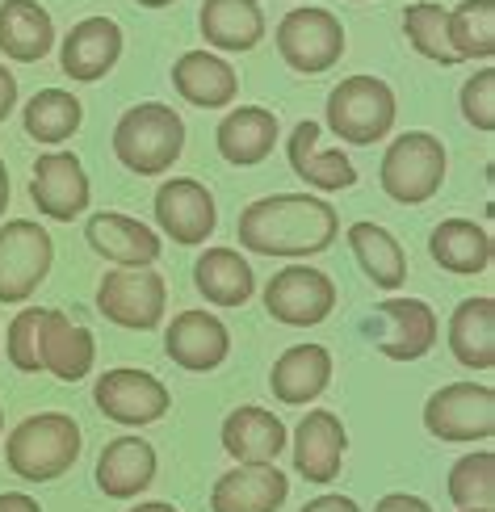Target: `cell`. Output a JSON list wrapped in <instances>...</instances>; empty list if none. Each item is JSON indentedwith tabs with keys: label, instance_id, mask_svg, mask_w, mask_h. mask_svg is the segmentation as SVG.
Segmentation results:
<instances>
[{
	"label": "cell",
	"instance_id": "f546056e",
	"mask_svg": "<svg viewBox=\"0 0 495 512\" xmlns=\"http://www.w3.org/2000/svg\"><path fill=\"white\" fill-rule=\"evenodd\" d=\"M198 30L210 47L248 55L265 38V13L256 0H202Z\"/></svg>",
	"mask_w": 495,
	"mask_h": 512
},
{
	"label": "cell",
	"instance_id": "ac0fdd59",
	"mask_svg": "<svg viewBox=\"0 0 495 512\" xmlns=\"http://www.w3.org/2000/svg\"><path fill=\"white\" fill-rule=\"evenodd\" d=\"M118 59H122V26L114 17H84L68 30V38L59 42L63 72L80 84L110 76Z\"/></svg>",
	"mask_w": 495,
	"mask_h": 512
},
{
	"label": "cell",
	"instance_id": "1f68e13d",
	"mask_svg": "<svg viewBox=\"0 0 495 512\" xmlns=\"http://www.w3.org/2000/svg\"><path fill=\"white\" fill-rule=\"evenodd\" d=\"M344 240H349L361 273L370 277L378 290H399L407 282V252L382 223H365L361 219V223H353L349 231H344Z\"/></svg>",
	"mask_w": 495,
	"mask_h": 512
},
{
	"label": "cell",
	"instance_id": "e575fe53",
	"mask_svg": "<svg viewBox=\"0 0 495 512\" xmlns=\"http://www.w3.org/2000/svg\"><path fill=\"white\" fill-rule=\"evenodd\" d=\"M403 34L416 47V55L441 63V68H454L458 55L449 47V9L433 5V0H420V5L403 9Z\"/></svg>",
	"mask_w": 495,
	"mask_h": 512
},
{
	"label": "cell",
	"instance_id": "7a4b0ae2",
	"mask_svg": "<svg viewBox=\"0 0 495 512\" xmlns=\"http://www.w3.org/2000/svg\"><path fill=\"white\" fill-rule=\"evenodd\" d=\"M185 152V118L164 101L131 105L114 126V156L135 177H164Z\"/></svg>",
	"mask_w": 495,
	"mask_h": 512
},
{
	"label": "cell",
	"instance_id": "5b68a950",
	"mask_svg": "<svg viewBox=\"0 0 495 512\" xmlns=\"http://www.w3.org/2000/svg\"><path fill=\"white\" fill-rule=\"evenodd\" d=\"M445 168H449V156L437 135L407 131L395 143H386L382 164H378V185L399 206H424L441 194Z\"/></svg>",
	"mask_w": 495,
	"mask_h": 512
},
{
	"label": "cell",
	"instance_id": "6da1fadb",
	"mask_svg": "<svg viewBox=\"0 0 495 512\" xmlns=\"http://www.w3.org/2000/svg\"><path fill=\"white\" fill-rule=\"evenodd\" d=\"M240 248L256 256H319L340 236V219L324 198L311 194H269L240 210Z\"/></svg>",
	"mask_w": 495,
	"mask_h": 512
},
{
	"label": "cell",
	"instance_id": "e0dca14e",
	"mask_svg": "<svg viewBox=\"0 0 495 512\" xmlns=\"http://www.w3.org/2000/svg\"><path fill=\"white\" fill-rule=\"evenodd\" d=\"M286 450H294V471L307 483H332L349 454V429L336 412H303Z\"/></svg>",
	"mask_w": 495,
	"mask_h": 512
},
{
	"label": "cell",
	"instance_id": "8992f818",
	"mask_svg": "<svg viewBox=\"0 0 495 512\" xmlns=\"http://www.w3.org/2000/svg\"><path fill=\"white\" fill-rule=\"evenodd\" d=\"M424 429L445 445H475L495 437V391L487 382H449L424 403Z\"/></svg>",
	"mask_w": 495,
	"mask_h": 512
},
{
	"label": "cell",
	"instance_id": "ffe728a7",
	"mask_svg": "<svg viewBox=\"0 0 495 512\" xmlns=\"http://www.w3.org/2000/svg\"><path fill=\"white\" fill-rule=\"evenodd\" d=\"M319 122H298L286 143V160L294 168V177H303L319 194H340V189L357 185V168L353 160L340 152V147H319Z\"/></svg>",
	"mask_w": 495,
	"mask_h": 512
},
{
	"label": "cell",
	"instance_id": "8d00e7d4",
	"mask_svg": "<svg viewBox=\"0 0 495 512\" xmlns=\"http://www.w3.org/2000/svg\"><path fill=\"white\" fill-rule=\"evenodd\" d=\"M42 307L30 311H17L13 324L5 328V357L17 374H38L42 370V357H38V340H42Z\"/></svg>",
	"mask_w": 495,
	"mask_h": 512
},
{
	"label": "cell",
	"instance_id": "7bdbcfd3",
	"mask_svg": "<svg viewBox=\"0 0 495 512\" xmlns=\"http://www.w3.org/2000/svg\"><path fill=\"white\" fill-rule=\"evenodd\" d=\"M5 210H9V168L0 160V219H5Z\"/></svg>",
	"mask_w": 495,
	"mask_h": 512
},
{
	"label": "cell",
	"instance_id": "7402d4cb",
	"mask_svg": "<svg viewBox=\"0 0 495 512\" xmlns=\"http://www.w3.org/2000/svg\"><path fill=\"white\" fill-rule=\"evenodd\" d=\"M156 450H152V441H143V437H114V441H105V450L97 458V487H101V496H110V500H135L143 496L147 487L156 483Z\"/></svg>",
	"mask_w": 495,
	"mask_h": 512
},
{
	"label": "cell",
	"instance_id": "74e56055",
	"mask_svg": "<svg viewBox=\"0 0 495 512\" xmlns=\"http://www.w3.org/2000/svg\"><path fill=\"white\" fill-rule=\"evenodd\" d=\"M458 105H462V118L475 126V131L491 135L495 131V68H483L470 76L458 93Z\"/></svg>",
	"mask_w": 495,
	"mask_h": 512
},
{
	"label": "cell",
	"instance_id": "52a82bcc",
	"mask_svg": "<svg viewBox=\"0 0 495 512\" xmlns=\"http://www.w3.org/2000/svg\"><path fill=\"white\" fill-rule=\"evenodd\" d=\"M55 265V240L34 219L0 223V303H26Z\"/></svg>",
	"mask_w": 495,
	"mask_h": 512
},
{
	"label": "cell",
	"instance_id": "f1b7e54d",
	"mask_svg": "<svg viewBox=\"0 0 495 512\" xmlns=\"http://www.w3.org/2000/svg\"><path fill=\"white\" fill-rule=\"evenodd\" d=\"M193 286L210 307H244L256 294V273L235 248H206L193 261Z\"/></svg>",
	"mask_w": 495,
	"mask_h": 512
},
{
	"label": "cell",
	"instance_id": "bcb514c9",
	"mask_svg": "<svg viewBox=\"0 0 495 512\" xmlns=\"http://www.w3.org/2000/svg\"><path fill=\"white\" fill-rule=\"evenodd\" d=\"M466 512H495V508H466Z\"/></svg>",
	"mask_w": 495,
	"mask_h": 512
},
{
	"label": "cell",
	"instance_id": "5bb4252c",
	"mask_svg": "<svg viewBox=\"0 0 495 512\" xmlns=\"http://www.w3.org/2000/svg\"><path fill=\"white\" fill-rule=\"evenodd\" d=\"M164 353L185 374H210L231 357V332L214 311H181L164 328Z\"/></svg>",
	"mask_w": 495,
	"mask_h": 512
},
{
	"label": "cell",
	"instance_id": "9c48e42d",
	"mask_svg": "<svg viewBox=\"0 0 495 512\" xmlns=\"http://www.w3.org/2000/svg\"><path fill=\"white\" fill-rule=\"evenodd\" d=\"M168 307V286L156 269H114L97 286V311L118 328L152 332Z\"/></svg>",
	"mask_w": 495,
	"mask_h": 512
},
{
	"label": "cell",
	"instance_id": "60d3db41",
	"mask_svg": "<svg viewBox=\"0 0 495 512\" xmlns=\"http://www.w3.org/2000/svg\"><path fill=\"white\" fill-rule=\"evenodd\" d=\"M13 105H17V76L0 63V122L13 114Z\"/></svg>",
	"mask_w": 495,
	"mask_h": 512
},
{
	"label": "cell",
	"instance_id": "44dd1931",
	"mask_svg": "<svg viewBox=\"0 0 495 512\" xmlns=\"http://www.w3.org/2000/svg\"><path fill=\"white\" fill-rule=\"evenodd\" d=\"M290 500V479L277 466H231L210 487V512H277Z\"/></svg>",
	"mask_w": 495,
	"mask_h": 512
},
{
	"label": "cell",
	"instance_id": "3957f363",
	"mask_svg": "<svg viewBox=\"0 0 495 512\" xmlns=\"http://www.w3.org/2000/svg\"><path fill=\"white\" fill-rule=\"evenodd\" d=\"M80 424L68 412H38L26 416L5 441V462L26 483H55L80 458Z\"/></svg>",
	"mask_w": 495,
	"mask_h": 512
},
{
	"label": "cell",
	"instance_id": "30bf717a",
	"mask_svg": "<svg viewBox=\"0 0 495 512\" xmlns=\"http://www.w3.org/2000/svg\"><path fill=\"white\" fill-rule=\"evenodd\" d=\"M265 311L286 328H315L336 311V282L324 269L286 265L282 273L269 277Z\"/></svg>",
	"mask_w": 495,
	"mask_h": 512
},
{
	"label": "cell",
	"instance_id": "83f0119b",
	"mask_svg": "<svg viewBox=\"0 0 495 512\" xmlns=\"http://www.w3.org/2000/svg\"><path fill=\"white\" fill-rule=\"evenodd\" d=\"M428 252L433 261L454 273V277H479L491 269V256H495V244H491V231L470 223V219H441L428 236Z\"/></svg>",
	"mask_w": 495,
	"mask_h": 512
},
{
	"label": "cell",
	"instance_id": "ee69618b",
	"mask_svg": "<svg viewBox=\"0 0 495 512\" xmlns=\"http://www.w3.org/2000/svg\"><path fill=\"white\" fill-rule=\"evenodd\" d=\"M131 512H181L177 504H164V500H147V504H135Z\"/></svg>",
	"mask_w": 495,
	"mask_h": 512
},
{
	"label": "cell",
	"instance_id": "d6a6232c",
	"mask_svg": "<svg viewBox=\"0 0 495 512\" xmlns=\"http://www.w3.org/2000/svg\"><path fill=\"white\" fill-rule=\"evenodd\" d=\"M84 122V105L68 89H38L26 110H21V126L34 143H68Z\"/></svg>",
	"mask_w": 495,
	"mask_h": 512
},
{
	"label": "cell",
	"instance_id": "cb8c5ba5",
	"mask_svg": "<svg viewBox=\"0 0 495 512\" xmlns=\"http://www.w3.org/2000/svg\"><path fill=\"white\" fill-rule=\"evenodd\" d=\"M38 357H42V370L59 382H80L93 374V361H97V345H93V332L76 324L72 315L63 311H47L42 315V340H38Z\"/></svg>",
	"mask_w": 495,
	"mask_h": 512
},
{
	"label": "cell",
	"instance_id": "4316f807",
	"mask_svg": "<svg viewBox=\"0 0 495 512\" xmlns=\"http://www.w3.org/2000/svg\"><path fill=\"white\" fill-rule=\"evenodd\" d=\"M449 353L458 366L487 374L495 366V298H462L449 315Z\"/></svg>",
	"mask_w": 495,
	"mask_h": 512
},
{
	"label": "cell",
	"instance_id": "9a60e30c",
	"mask_svg": "<svg viewBox=\"0 0 495 512\" xmlns=\"http://www.w3.org/2000/svg\"><path fill=\"white\" fill-rule=\"evenodd\" d=\"M378 311V353L391 361H420L433 353L437 336H441V319L424 298H386L374 307Z\"/></svg>",
	"mask_w": 495,
	"mask_h": 512
},
{
	"label": "cell",
	"instance_id": "d6986e66",
	"mask_svg": "<svg viewBox=\"0 0 495 512\" xmlns=\"http://www.w3.org/2000/svg\"><path fill=\"white\" fill-rule=\"evenodd\" d=\"M223 450L235 466H277L282 450L290 445V433L277 412H265L248 403V408H235L223 420Z\"/></svg>",
	"mask_w": 495,
	"mask_h": 512
},
{
	"label": "cell",
	"instance_id": "f6af8a7d",
	"mask_svg": "<svg viewBox=\"0 0 495 512\" xmlns=\"http://www.w3.org/2000/svg\"><path fill=\"white\" fill-rule=\"evenodd\" d=\"M139 5H143V9H168L172 0H139Z\"/></svg>",
	"mask_w": 495,
	"mask_h": 512
},
{
	"label": "cell",
	"instance_id": "ab89813d",
	"mask_svg": "<svg viewBox=\"0 0 495 512\" xmlns=\"http://www.w3.org/2000/svg\"><path fill=\"white\" fill-rule=\"evenodd\" d=\"M303 512H361V504L353 496H315L303 504Z\"/></svg>",
	"mask_w": 495,
	"mask_h": 512
},
{
	"label": "cell",
	"instance_id": "b9f144b4",
	"mask_svg": "<svg viewBox=\"0 0 495 512\" xmlns=\"http://www.w3.org/2000/svg\"><path fill=\"white\" fill-rule=\"evenodd\" d=\"M0 512H42V508L26 492H0Z\"/></svg>",
	"mask_w": 495,
	"mask_h": 512
},
{
	"label": "cell",
	"instance_id": "f35d334b",
	"mask_svg": "<svg viewBox=\"0 0 495 512\" xmlns=\"http://www.w3.org/2000/svg\"><path fill=\"white\" fill-rule=\"evenodd\" d=\"M374 512H433V504L412 496V492H391V496H382L374 504Z\"/></svg>",
	"mask_w": 495,
	"mask_h": 512
},
{
	"label": "cell",
	"instance_id": "8fae6325",
	"mask_svg": "<svg viewBox=\"0 0 495 512\" xmlns=\"http://www.w3.org/2000/svg\"><path fill=\"white\" fill-rule=\"evenodd\" d=\"M93 403L101 408L105 420L126 424V429H143V424H156L168 412V387L135 366H118V370H105L93 387Z\"/></svg>",
	"mask_w": 495,
	"mask_h": 512
},
{
	"label": "cell",
	"instance_id": "7dc6e473",
	"mask_svg": "<svg viewBox=\"0 0 495 512\" xmlns=\"http://www.w3.org/2000/svg\"><path fill=\"white\" fill-rule=\"evenodd\" d=\"M0 429H5V412H0Z\"/></svg>",
	"mask_w": 495,
	"mask_h": 512
},
{
	"label": "cell",
	"instance_id": "ba28073f",
	"mask_svg": "<svg viewBox=\"0 0 495 512\" xmlns=\"http://www.w3.org/2000/svg\"><path fill=\"white\" fill-rule=\"evenodd\" d=\"M277 55L298 76H324L344 55V26L328 9H290L277 21Z\"/></svg>",
	"mask_w": 495,
	"mask_h": 512
},
{
	"label": "cell",
	"instance_id": "4fadbf2b",
	"mask_svg": "<svg viewBox=\"0 0 495 512\" xmlns=\"http://www.w3.org/2000/svg\"><path fill=\"white\" fill-rule=\"evenodd\" d=\"M156 223L172 244L198 248L214 236V227H219V206H214V194L202 181L172 177L156 189Z\"/></svg>",
	"mask_w": 495,
	"mask_h": 512
},
{
	"label": "cell",
	"instance_id": "603a6c76",
	"mask_svg": "<svg viewBox=\"0 0 495 512\" xmlns=\"http://www.w3.org/2000/svg\"><path fill=\"white\" fill-rule=\"evenodd\" d=\"M277 114L265 110V105H240V110H227L219 131H214V143H219V156L235 168H256L273 156L277 147Z\"/></svg>",
	"mask_w": 495,
	"mask_h": 512
},
{
	"label": "cell",
	"instance_id": "277c9868",
	"mask_svg": "<svg viewBox=\"0 0 495 512\" xmlns=\"http://www.w3.org/2000/svg\"><path fill=\"white\" fill-rule=\"evenodd\" d=\"M395 89L378 76H344L336 89L328 93L324 122L340 143L353 147H374L391 135L395 126Z\"/></svg>",
	"mask_w": 495,
	"mask_h": 512
},
{
	"label": "cell",
	"instance_id": "2e32d148",
	"mask_svg": "<svg viewBox=\"0 0 495 512\" xmlns=\"http://www.w3.org/2000/svg\"><path fill=\"white\" fill-rule=\"evenodd\" d=\"M84 240L97 256H105L110 265L118 269H152L160 261V236L147 223L131 219V215H118V210H101L84 223Z\"/></svg>",
	"mask_w": 495,
	"mask_h": 512
},
{
	"label": "cell",
	"instance_id": "d590c367",
	"mask_svg": "<svg viewBox=\"0 0 495 512\" xmlns=\"http://www.w3.org/2000/svg\"><path fill=\"white\" fill-rule=\"evenodd\" d=\"M449 500L458 504V512L466 508H495V454L491 450H475L462 454L449 466Z\"/></svg>",
	"mask_w": 495,
	"mask_h": 512
},
{
	"label": "cell",
	"instance_id": "484cf974",
	"mask_svg": "<svg viewBox=\"0 0 495 512\" xmlns=\"http://www.w3.org/2000/svg\"><path fill=\"white\" fill-rule=\"evenodd\" d=\"M172 89L181 93V101L198 105V110H227L240 93V76L227 59L210 51H185L172 63Z\"/></svg>",
	"mask_w": 495,
	"mask_h": 512
},
{
	"label": "cell",
	"instance_id": "d4e9b609",
	"mask_svg": "<svg viewBox=\"0 0 495 512\" xmlns=\"http://www.w3.org/2000/svg\"><path fill=\"white\" fill-rule=\"evenodd\" d=\"M332 382V353L324 345H290L269 370V391L286 408H307Z\"/></svg>",
	"mask_w": 495,
	"mask_h": 512
},
{
	"label": "cell",
	"instance_id": "4dcf8cb0",
	"mask_svg": "<svg viewBox=\"0 0 495 512\" xmlns=\"http://www.w3.org/2000/svg\"><path fill=\"white\" fill-rule=\"evenodd\" d=\"M55 47V21L38 0H5L0 5V51L13 63H38Z\"/></svg>",
	"mask_w": 495,
	"mask_h": 512
},
{
	"label": "cell",
	"instance_id": "c3c4849f",
	"mask_svg": "<svg viewBox=\"0 0 495 512\" xmlns=\"http://www.w3.org/2000/svg\"><path fill=\"white\" fill-rule=\"evenodd\" d=\"M353 5H365V0H353Z\"/></svg>",
	"mask_w": 495,
	"mask_h": 512
},
{
	"label": "cell",
	"instance_id": "7c38bea8",
	"mask_svg": "<svg viewBox=\"0 0 495 512\" xmlns=\"http://www.w3.org/2000/svg\"><path fill=\"white\" fill-rule=\"evenodd\" d=\"M30 198L38 206V215H47L55 223H72L80 219L93 202V185L89 173L76 152H42L34 160V177H30Z\"/></svg>",
	"mask_w": 495,
	"mask_h": 512
},
{
	"label": "cell",
	"instance_id": "836d02e7",
	"mask_svg": "<svg viewBox=\"0 0 495 512\" xmlns=\"http://www.w3.org/2000/svg\"><path fill=\"white\" fill-rule=\"evenodd\" d=\"M449 47L458 63L495 55V0H462L449 13Z\"/></svg>",
	"mask_w": 495,
	"mask_h": 512
}]
</instances>
